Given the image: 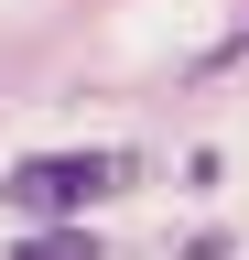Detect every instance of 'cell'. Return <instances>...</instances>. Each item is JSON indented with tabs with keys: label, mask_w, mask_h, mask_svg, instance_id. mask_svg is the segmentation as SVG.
Returning a JSON list of instances; mask_svg holds the SVG:
<instances>
[{
	"label": "cell",
	"mask_w": 249,
	"mask_h": 260,
	"mask_svg": "<svg viewBox=\"0 0 249 260\" xmlns=\"http://www.w3.org/2000/svg\"><path fill=\"white\" fill-rule=\"evenodd\" d=\"M98 195H119V152H33V162L0 174L11 217H87Z\"/></svg>",
	"instance_id": "obj_1"
},
{
	"label": "cell",
	"mask_w": 249,
	"mask_h": 260,
	"mask_svg": "<svg viewBox=\"0 0 249 260\" xmlns=\"http://www.w3.org/2000/svg\"><path fill=\"white\" fill-rule=\"evenodd\" d=\"M22 260H98V239H65V228H54V239H33Z\"/></svg>",
	"instance_id": "obj_2"
}]
</instances>
